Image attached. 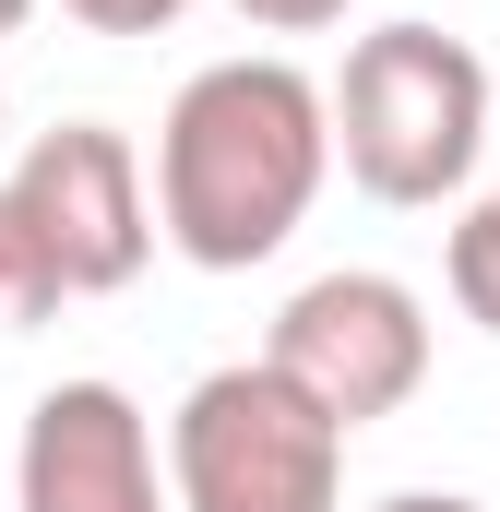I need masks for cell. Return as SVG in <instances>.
I'll list each match as a JSON object with an SVG mask.
<instances>
[{"label":"cell","instance_id":"1","mask_svg":"<svg viewBox=\"0 0 500 512\" xmlns=\"http://www.w3.org/2000/svg\"><path fill=\"white\" fill-rule=\"evenodd\" d=\"M334 120L298 60H203L155 120V227L203 274H250L322 203Z\"/></svg>","mask_w":500,"mask_h":512},{"label":"cell","instance_id":"2","mask_svg":"<svg viewBox=\"0 0 500 512\" xmlns=\"http://www.w3.org/2000/svg\"><path fill=\"white\" fill-rule=\"evenodd\" d=\"M322 120L370 203H441L489 155V60L441 24H381L346 48V84L322 96Z\"/></svg>","mask_w":500,"mask_h":512},{"label":"cell","instance_id":"3","mask_svg":"<svg viewBox=\"0 0 500 512\" xmlns=\"http://www.w3.org/2000/svg\"><path fill=\"white\" fill-rule=\"evenodd\" d=\"M167 512H346V429L262 358L203 370L167 417Z\"/></svg>","mask_w":500,"mask_h":512},{"label":"cell","instance_id":"4","mask_svg":"<svg viewBox=\"0 0 500 512\" xmlns=\"http://www.w3.org/2000/svg\"><path fill=\"white\" fill-rule=\"evenodd\" d=\"M262 370L274 382H298L346 441L393 417L405 393L429 382V310H417V286H393V274H310L286 310H274V346H262Z\"/></svg>","mask_w":500,"mask_h":512},{"label":"cell","instance_id":"5","mask_svg":"<svg viewBox=\"0 0 500 512\" xmlns=\"http://www.w3.org/2000/svg\"><path fill=\"white\" fill-rule=\"evenodd\" d=\"M12 215L48 239L60 262V286L72 298H108L143 274L155 251V191H143V155H131L108 120H60L24 143V167H12Z\"/></svg>","mask_w":500,"mask_h":512},{"label":"cell","instance_id":"6","mask_svg":"<svg viewBox=\"0 0 500 512\" xmlns=\"http://www.w3.org/2000/svg\"><path fill=\"white\" fill-rule=\"evenodd\" d=\"M12 512H167L143 405L120 382H48L12 441Z\"/></svg>","mask_w":500,"mask_h":512},{"label":"cell","instance_id":"7","mask_svg":"<svg viewBox=\"0 0 500 512\" xmlns=\"http://www.w3.org/2000/svg\"><path fill=\"white\" fill-rule=\"evenodd\" d=\"M60 298H72V286H60L48 239H36V227L12 215V191H0V346H12V334H36V322H48Z\"/></svg>","mask_w":500,"mask_h":512},{"label":"cell","instance_id":"8","mask_svg":"<svg viewBox=\"0 0 500 512\" xmlns=\"http://www.w3.org/2000/svg\"><path fill=\"white\" fill-rule=\"evenodd\" d=\"M441 274H453V310H465L477 334H500V191L453 215V251H441Z\"/></svg>","mask_w":500,"mask_h":512},{"label":"cell","instance_id":"9","mask_svg":"<svg viewBox=\"0 0 500 512\" xmlns=\"http://www.w3.org/2000/svg\"><path fill=\"white\" fill-rule=\"evenodd\" d=\"M60 12H72V24H96V36H167L191 0H60Z\"/></svg>","mask_w":500,"mask_h":512},{"label":"cell","instance_id":"10","mask_svg":"<svg viewBox=\"0 0 500 512\" xmlns=\"http://www.w3.org/2000/svg\"><path fill=\"white\" fill-rule=\"evenodd\" d=\"M239 24H262V36H322V24H346V0H227Z\"/></svg>","mask_w":500,"mask_h":512},{"label":"cell","instance_id":"11","mask_svg":"<svg viewBox=\"0 0 500 512\" xmlns=\"http://www.w3.org/2000/svg\"><path fill=\"white\" fill-rule=\"evenodd\" d=\"M370 512H477L465 489H393V501H370Z\"/></svg>","mask_w":500,"mask_h":512},{"label":"cell","instance_id":"12","mask_svg":"<svg viewBox=\"0 0 500 512\" xmlns=\"http://www.w3.org/2000/svg\"><path fill=\"white\" fill-rule=\"evenodd\" d=\"M24 12H36V0H0V36H12V24H24Z\"/></svg>","mask_w":500,"mask_h":512},{"label":"cell","instance_id":"13","mask_svg":"<svg viewBox=\"0 0 500 512\" xmlns=\"http://www.w3.org/2000/svg\"><path fill=\"white\" fill-rule=\"evenodd\" d=\"M0 131H12V96H0Z\"/></svg>","mask_w":500,"mask_h":512},{"label":"cell","instance_id":"14","mask_svg":"<svg viewBox=\"0 0 500 512\" xmlns=\"http://www.w3.org/2000/svg\"><path fill=\"white\" fill-rule=\"evenodd\" d=\"M489 143H500V131H489Z\"/></svg>","mask_w":500,"mask_h":512}]
</instances>
